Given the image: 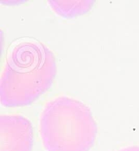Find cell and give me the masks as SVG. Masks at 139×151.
<instances>
[{
    "mask_svg": "<svg viewBox=\"0 0 139 151\" xmlns=\"http://www.w3.org/2000/svg\"><path fill=\"white\" fill-rule=\"evenodd\" d=\"M40 133L47 151H89L95 141L97 124L87 106L60 97L45 106Z\"/></svg>",
    "mask_w": 139,
    "mask_h": 151,
    "instance_id": "2",
    "label": "cell"
},
{
    "mask_svg": "<svg viewBox=\"0 0 139 151\" xmlns=\"http://www.w3.org/2000/svg\"><path fill=\"white\" fill-rule=\"evenodd\" d=\"M50 7L58 15L73 18L86 13L92 7L93 1H49Z\"/></svg>",
    "mask_w": 139,
    "mask_h": 151,
    "instance_id": "4",
    "label": "cell"
},
{
    "mask_svg": "<svg viewBox=\"0 0 139 151\" xmlns=\"http://www.w3.org/2000/svg\"><path fill=\"white\" fill-rule=\"evenodd\" d=\"M54 54L42 43L22 42L8 55L0 80V102L7 107L28 106L48 90L56 75Z\"/></svg>",
    "mask_w": 139,
    "mask_h": 151,
    "instance_id": "1",
    "label": "cell"
},
{
    "mask_svg": "<svg viewBox=\"0 0 139 151\" xmlns=\"http://www.w3.org/2000/svg\"><path fill=\"white\" fill-rule=\"evenodd\" d=\"M120 151H139V146H130L122 149Z\"/></svg>",
    "mask_w": 139,
    "mask_h": 151,
    "instance_id": "5",
    "label": "cell"
},
{
    "mask_svg": "<svg viewBox=\"0 0 139 151\" xmlns=\"http://www.w3.org/2000/svg\"><path fill=\"white\" fill-rule=\"evenodd\" d=\"M33 130L22 115H0V151H32Z\"/></svg>",
    "mask_w": 139,
    "mask_h": 151,
    "instance_id": "3",
    "label": "cell"
}]
</instances>
